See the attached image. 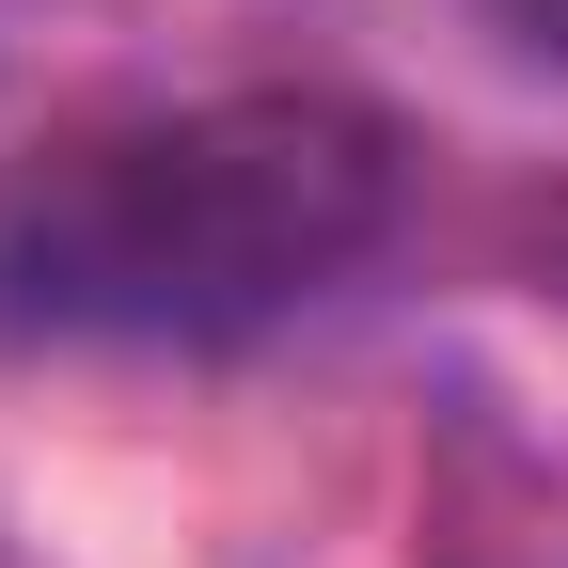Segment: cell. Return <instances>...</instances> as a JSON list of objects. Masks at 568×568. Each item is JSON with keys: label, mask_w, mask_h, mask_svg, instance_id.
<instances>
[{"label": "cell", "mask_w": 568, "mask_h": 568, "mask_svg": "<svg viewBox=\"0 0 568 568\" xmlns=\"http://www.w3.org/2000/svg\"><path fill=\"white\" fill-rule=\"evenodd\" d=\"M395 126L347 95H190L80 126L0 205L17 347H253L395 237Z\"/></svg>", "instance_id": "1"}, {"label": "cell", "mask_w": 568, "mask_h": 568, "mask_svg": "<svg viewBox=\"0 0 568 568\" xmlns=\"http://www.w3.org/2000/svg\"><path fill=\"white\" fill-rule=\"evenodd\" d=\"M506 17H521V48H568V0H506Z\"/></svg>", "instance_id": "2"}]
</instances>
